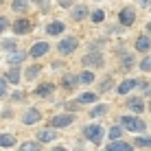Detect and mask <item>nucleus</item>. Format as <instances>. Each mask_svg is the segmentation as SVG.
<instances>
[{
    "label": "nucleus",
    "mask_w": 151,
    "mask_h": 151,
    "mask_svg": "<svg viewBox=\"0 0 151 151\" xmlns=\"http://www.w3.org/2000/svg\"><path fill=\"white\" fill-rule=\"evenodd\" d=\"M40 70H42L40 66H31V68L27 70V79H35V77L40 75Z\"/></svg>",
    "instance_id": "24"
},
{
    "label": "nucleus",
    "mask_w": 151,
    "mask_h": 151,
    "mask_svg": "<svg viewBox=\"0 0 151 151\" xmlns=\"http://www.w3.org/2000/svg\"><path fill=\"white\" fill-rule=\"evenodd\" d=\"M86 138H90L92 142H101L103 127H99V125H90V127H86Z\"/></svg>",
    "instance_id": "2"
},
{
    "label": "nucleus",
    "mask_w": 151,
    "mask_h": 151,
    "mask_svg": "<svg viewBox=\"0 0 151 151\" xmlns=\"http://www.w3.org/2000/svg\"><path fill=\"white\" fill-rule=\"evenodd\" d=\"M7 59H9V64H20V61L24 59V53H18V50H13V53L7 57Z\"/></svg>",
    "instance_id": "19"
},
{
    "label": "nucleus",
    "mask_w": 151,
    "mask_h": 151,
    "mask_svg": "<svg viewBox=\"0 0 151 151\" xmlns=\"http://www.w3.org/2000/svg\"><path fill=\"white\" fill-rule=\"evenodd\" d=\"M4 94H7V81L0 79V96H4Z\"/></svg>",
    "instance_id": "34"
},
{
    "label": "nucleus",
    "mask_w": 151,
    "mask_h": 151,
    "mask_svg": "<svg viewBox=\"0 0 151 151\" xmlns=\"http://www.w3.org/2000/svg\"><path fill=\"white\" fill-rule=\"evenodd\" d=\"M77 81H79V79H77L75 75H66V77H64V86H66V88H75Z\"/></svg>",
    "instance_id": "20"
},
{
    "label": "nucleus",
    "mask_w": 151,
    "mask_h": 151,
    "mask_svg": "<svg viewBox=\"0 0 151 151\" xmlns=\"http://www.w3.org/2000/svg\"><path fill=\"white\" fill-rule=\"evenodd\" d=\"M136 147H140V149H151V138H138L136 140Z\"/></svg>",
    "instance_id": "22"
},
{
    "label": "nucleus",
    "mask_w": 151,
    "mask_h": 151,
    "mask_svg": "<svg viewBox=\"0 0 151 151\" xmlns=\"http://www.w3.org/2000/svg\"><path fill=\"white\" fill-rule=\"evenodd\" d=\"M53 151H66V149H61V147H57V149H53Z\"/></svg>",
    "instance_id": "39"
},
{
    "label": "nucleus",
    "mask_w": 151,
    "mask_h": 151,
    "mask_svg": "<svg viewBox=\"0 0 151 151\" xmlns=\"http://www.w3.org/2000/svg\"><path fill=\"white\" fill-rule=\"evenodd\" d=\"M4 29H7V20L0 18V31H4Z\"/></svg>",
    "instance_id": "36"
},
{
    "label": "nucleus",
    "mask_w": 151,
    "mask_h": 151,
    "mask_svg": "<svg viewBox=\"0 0 151 151\" xmlns=\"http://www.w3.org/2000/svg\"><path fill=\"white\" fill-rule=\"evenodd\" d=\"M37 140H42V142L55 140V129H42V132H37Z\"/></svg>",
    "instance_id": "10"
},
{
    "label": "nucleus",
    "mask_w": 151,
    "mask_h": 151,
    "mask_svg": "<svg viewBox=\"0 0 151 151\" xmlns=\"http://www.w3.org/2000/svg\"><path fill=\"white\" fill-rule=\"evenodd\" d=\"M53 83H42V86L37 88V90H35V94L37 96H46V94H50V92H53Z\"/></svg>",
    "instance_id": "13"
},
{
    "label": "nucleus",
    "mask_w": 151,
    "mask_h": 151,
    "mask_svg": "<svg viewBox=\"0 0 151 151\" xmlns=\"http://www.w3.org/2000/svg\"><path fill=\"white\" fill-rule=\"evenodd\" d=\"M20 151H40V147H37V142H24V145H20Z\"/></svg>",
    "instance_id": "23"
},
{
    "label": "nucleus",
    "mask_w": 151,
    "mask_h": 151,
    "mask_svg": "<svg viewBox=\"0 0 151 151\" xmlns=\"http://www.w3.org/2000/svg\"><path fill=\"white\" fill-rule=\"evenodd\" d=\"M110 138H114V140H116V138H121V127H114L112 132H110Z\"/></svg>",
    "instance_id": "33"
},
{
    "label": "nucleus",
    "mask_w": 151,
    "mask_h": 151,
    "mask_svg": "<svg viewBox=\"0 0 151 151\" xmlns=\"http://www.w3.org/2000/svg\"><path fill=\"white\" fill-rule=\"evenodd\" d=\"M37 121H40V112L37 110H29L27 114H24V118H22V123H27V125H33Z\"/></svg>",
    "instance_id": "11"
},
{
    "label": "nucleus",
    "mask_w": 151,
    "mask_h": 151,
    "mask_svg": "<svg viewBox=\"0 0 151 151\" xmlns=\"http://www.w3.org/2000/svg\"><path fill=\"white\" fill-rule=\"evenodd\" d=\"M121 123H123L125 129H129V132H145V123L140 121V118H136V116H123Z\"/></svg>",
    "instance_id": "1"
},
{
    "label": "nucleus",
    "mask_w": 151,
    "mask_h": 151,
    "mask_svg": "<svg viewBox=\"0 0 151 151\" xmlns=\"http://www.w3.org/2000/svg\"><path fill=\"white\" fill-rule=\"evenodd\" d=\"M103 18H105L103 11H94V13H92V22H103Z\"/></svg>",
    "instance_id": "29"
},
{
    "label": "nucleus",
    "mask_w": 151,
    "mask_h": 151,
    "mask_svg": "<svg viewBox=\"0 0 151 151\" xmlns=\"http://www.w3.org/2000/svg\"><path fill=\"white\" fill-rule=\"evenodd\" d=\"M123 64H125V66H132V57L127 55V57H125V59H123Z\"/></svg>",
    "instance_id": "37"
},
{
    "label": "nucleus",
    "mask_w": 151,
    "mask_h": 151,
    "mask_svg": "<svg viewBox=\"0 0 151 151\" xmlns=\"http://www.w3.org/2000/svg\"><path fill=\"white\" fill-rule=\"evenodd\" d=\"M140 4H142V7H147V4H151V0H138Z\"/></svg>",
    "instance_id": "38"
},
{
    "label": "nucleus",
    "mask_w": 151,
    "mask_h": 151,
    "mask_svg": "<svg viewBox=\"0 0 151 151\" xmlns=\"http://www.w3.org/2000/svg\"><path fill=\"white\" fill-rule=\"evenodd\" d=\"M7 81L18 83V81H20V72H18V70H9V72H7Z\"/></svg>",
    "instance_id": "25"
},
{
    "label": "nucleus",
    "mask_w": 151,
    "mask_h": 151,
    "mask_svg": "<svg viewBox=\"0 0 151 151\" xmlns=\"http://www.w3.org/2000/svg\"><path fill=\"white\" fill-rule=\"evenodd\" d=\"M105 110H107V105H96V107H94V110H92V112H90V116H101V114H103V112H105Z\"/></svg>",
    "instance_id": "27"
},
{
    "label": "nucleus",
    "mask_w": 151,
    "mask_h": 151,
    "mask_svg": "<svg viewBox=\"0 0 151 151\" xmlns=\"http://www.w3.org/2000/svg\"><path fill=\"white\" fill-rule=\"evenodd\" d=\"M134 86H136V81H134V79H125L121 86H118V92H121V94H127V92L132 90Z\"/></svg>",
    "instance_id": "15"
},
{
    "label": "nucleus",
    "mask_w": 151,
    "mask_h": 151,
    "mask_svg": "<svg viewBox=\"0 0 151 151\" xmlns=\"http://www.w3.org/2000/svg\"><path fill=\"white\" fill-rule=\"evenodd\" d=\"M75 48H77V40L75 37H66V40L59 42V53H64V55H70Z\"/></svg>",
    "instance_id": "3"
},
{
    "label": "nucleus",
    "mask_w": 151,
    "mask_h": 151,
    "mask_svg": "<svg viewBox=\"0 0 151 151\" xmlns=\"http://www.w3.org/2000/svg\"><path fill=\"white\" fill-rule=\"evenodd\" d=\"M112 83H114L112 79H105V81L101 83V92H107V90H110V88H112Z\"/></svg>",
    "instance_id": "30"
},
{
    "label": "nucleus",
    "mask_w": 151,
    "mask_h": 151,
    "mask_svg": "<svg viewBox=\"0 0 151 151\" xmlns=\"http://www.w3.org/2000/svg\"><path fill=\"white\" fill-rule=\"evenodd\" d=\"M147 29H149V33H151V22H149V27H147Z\"/></svg>",
    "instance_id": "41"
},
{
    "label": "nucleus",
    "mask_w": 151,
    "mask_h": 151,
    "mask_svg": "<svg viewBox=\"0 0 151 151\" xmlns=\"http://www.w3.org/2000/svg\"><path fill=\"white\" fill-rule=\"evenodd\" d=\"M37 2H40V4H42V7H44V0H37Z\"/></svg>",
    "instance_id": "40"
},
{
    "label": "nucleus",
    "mask_w": 151,
    "mask_h": 151,
    "mask_svg": "<svg viewBox=\"0 0 151 151\" xmlns=\"http://www.w3.org/2000/svg\"><path fill=\"white\" fill-rule=\"evenodd\" d=\"M27 9V0H13V11H24Z\"/></svg>",
    "instance_id": "26"
},
{
    "label": "nucleus",
    "mask_w": 151,
    "mask_h": 151,
    "mask_svg": "<svg viewBox=\"0 0 151 151\" xmlns=\"http://www.w3.org/2000/svg\"><path fill=\"white\" fill-rule=\"evenodd\" d=\"M59 4H61V7H70L72 0H59Z\"/></svg>",
    "instance_id": "35"
},
{
    "label": "nucleus",
    "mask_w": 151,
    "mask_h": 151,
    "mask_svg": "<svg viewBox=\"0 0 151 151\" xmlns=\"http://www.w3.org/2000/svg\"><path fill=\"white\" fill-rule=\"evenodd\" d=\"M46 31H48V35H59L61 31H64V24L61 22H50L48 27H46Z\"/></svg>",
    "instance_id": "12"
},
{
    "label": "nucleus",
    "mask_w": 151,
    "mask_h": 151,
    "mask_svg": "<svg viewBox=\"0 0 151 151\" xmlns=\"http://www.w3.org/2000/svg\"><path fill=\"white\" fill-rule=\"evenodd\" d=\"M140 68H142V70H151V57H147V59H142Z\"/></svg>",
    "instance_id": "32"
},
{
    "label": "nucleus",
    "mask_w": 151,
    "mask_h": 151,
    "mask_svg": "<svg viewBox=\"0 0 151 151\" xmlns=\"http://www.w3.org/2000/svg\"><path fill=\"white\" fill-rule=\"evenodd\" d=\"M101 64H103V57H101V53H90V55H86V57H83V66H94V68H99Z\"/></svg>",
    "instance_id": "4"
},
{
    "label": "nucleus",
    "mask_w": 151,
    "mask_h": 151,
    "mask_svg": "<svg viewBox=\"0 0 151 151\" xmlns=\"http://www.w3.org/2000/svg\"><path fill=\"white\" fill-rule=\"evenodd\" d=\"M15 145V138L11 134H0V147H13Z\"/></svg>",
    "instance_id": "14"
},
{
    "label": "nucleus",
    "mask_w": 151,
    "mask_h": 151,
    "mask_svg": "<svg viewBox=\"0 0 151 151\" xmlns=\"http://www.w3.org/2000/svg\"><path fill=\"white\" fill-rule=\"evenodd\" d=\"M136 48H138V50H149V48H151L149 37H138V40H136Z\"/></svg>",
    "instance_id": "17"
},
{
    "label": "nucleus",
    "mask_w": 151,
    "mask_h": 151,
    "mask_svg": "<svg viewBox=\"0 0 151 151\" xmlns=\"http://www.w3.org/2000/svg\"><path fill=\"white\" fill-rule=\"evenodd\" d=\"M81 81H83V83H92V81H94V75H92V72H83V75H81Z\"/></svg>",
    "instance_id": "28"
},
{
    "label": "nucleus",
    "mask_w": 151,
    "mask_h": 151,
    "mask_svg": "<svg viewBox=\"0 0 151 151\" xmlns=\"http://www.w3.org/2000/svg\"><path fill=\"white\" fill-rule=\"evenodd\" d=\"M118 18H121V24H125V27H132L136 13H134V9L127 7V9H123V11H121V15H118Z\"/></svg>",
    "instance_id": "5"
},
{
    "label": "nucleus",
    "mask_w": 151,
    "mask_h": 151,
    "mask_svg": "<svg viewBox=\"0 0 151 151\" xmlns=\"http://www.w3.org/2000/svg\"><path fill=\"white\" fill-rule=\"evenodd\" d=\"M79 101H81V103H94V101H96V94H92V92H86V94L79 96Z\"/></svg>",
    "instance_id": "21"
},
{
    "label": "nucleus",
    "mask_w": 151,
    "mask_h": 151,
    "mask_svg": "<svg viewBox=\"0 0 151 151\" xmlns=\"http://www.w3.org/2000/svg\"><path fill=\"white\" fill-rule=\"evenodd\" d=\"M48 53V44L46 42H37V44H33V48H31V55L33 57H42Z\"/></svg>",
    "instance_id": "7"
},
{
    "label": "nucleus",
    "mask_w": 151,
    "mask_h": 151,
    "mask_svg": "<svg viewBox=\"0 0 151 151\" xmlns=\"http://www.w3.org/2000/svg\"><path fill=\"white\" fill-rule=\"evenodd\" d=\"M72 18H75V20L88 18V9H86V7H75V11H72Z\"/></svg>",
    "instance_id": "18"
},
{
    "label": "nucleus",
    "mask_w": 151,
    "mask_h": 151,
    "mask_svg": "<svg viewBox=\"0 0 151 151\" xmlns=\"http://www.w3.org/2000/svg\"><path fill=\"white\" fill-rule=\"evenodd\" d=\"M70 123H72L70 114H64V116H55L53 118V127H68Z\"/></svg>",
    "instance_id": "8"
},
{
    "label": "nucleus",
    "mask_w": 151,
    "mask_h": 151,
    "mask_svg": "<svg viewBox=\"0 0 151 151\" xmlns=\"http://www.w3.org/2000/svg\"><path fill=\"white\" fill-rule=\"evenodd\" d=\"M2 48L13 50V48H15V42H13V40H4V42H2Z\"/></svg>",
    "instance_id": "31"
},
{
    "label": "nucleus",
    "mask_w": 151,
    "mask_h": 151,
    "mask_svg": "<svg viewBox=\"0 0 151 151\" xmlns=\"http://www.w3.org/2000/svg\"><path fill=\"white\" fill-rule=\"evenodd\" d=\"M107 151H132V145L123 142V140H116V142L107 145Z\"/></svg>",
    "instance_id": "9"
},
{
    "label": "nucleus",
    "mask_w": 151,
    "mask_h": 151,
    "mask_svg": "<svg viewBox=\"0 0 151 151\" xmlns=\"http://www.w3.org/2000/svg\"><path fill=\"white\" fill-rule=\"evenodd\" d=\"M149 110H151V103H149Z\"/></svg>",
    "instance_id": "42"
},
{
    "label": "nucleus",
    "mask_w": 151,
    "mask_h": 151,
    "mask_svg": "<svg viewBox=\"0 0 151 151\" xmlns=\"http://www.w3.org/2000/svg\"><path fill=\"white\" fill-rule=\"evenodd\" d=\"M129 107H132V112L140 114L145 110V103H142V99H132V101H129Z\"/></svg>",
    "instance_id": "16"
},
{
    "label": "nucleus",
    "mask_w": 151,
    "mask_h": 151,
    "mask_svg": "<svg viewBox=\"0 0 151 151\" xmlns=\"http://www.w3.org/2000/svg\"><path fill=\"white\" fill-rule=\"evenodd\" d=\"M13 31H15L18 35H22V33H29V31H31V22H29L27 18H20L18 22L13 24Z\"/></svg>",
    "instance_id": "6"
}]
</instances>
